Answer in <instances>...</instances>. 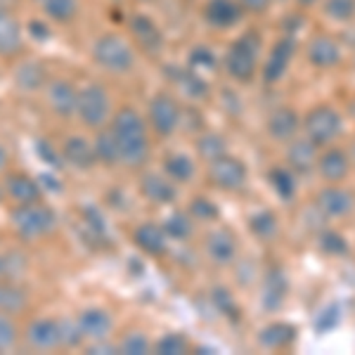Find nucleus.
Instances as JSON below:
<instances>
[{"label": "nucleus", "instance_id": "f257e3e1", "mask_svg": "<svg viewBox=\"0 0 355 355\" xmlns=\"http://www.w3.org/2000/svg\"><path fill=\"white\" fill-rule=\"evenodd\" d=\"M112 133L119 142L121 162L128 166H140L150 157V142H147L145 119L133 107H123L116 112L112 121Z\"/></svg>", "mask_w": 355, "mask_h": 355}, {"label": "nucleus", "instance_id": "f03ea898", "mask_svg": "<svg viewBox=\"0 0 355 355\" xmlns=\"http://www.w3.org/2000/svg\"><path fill=\"white\" fill-rule=\"evenodd\" d=\"M12 227L24 242H38V239L48 237L57 227V214L48 204H21L12 209Z\"/></svg>", "mask_w": 355, "mask_h": 355}, {"label": "nucleus", "instance_id": "7ed1b4c3", "mask_svg": "<svg viewBox=\"0 0 355 355\" xmlns=\"http://www.w3.org/2000/svg\"><path fill=\"white\" fill-rule=\"evenodd\" d=\"M93 57L102 69L112 73H125L135 64V55L130 45L116 33H105L93 45Z\"/></svg>", "mask_w": 355, "mask_h": 355}, {"label": "nucleus", "instance_id": "20e7f679", "mask_svg": "<svg viewBox=\"0 0 355 355\" xmlns=\"http://www.w3.org/2000/svg\"><path fill=\"white\" fill-rule=\"evenodd\" d=\"M261 50V38L256 33H244L227 53V71L237 81H249L256 73V57Z\"/></svg>", "mask_w": 355, "mask_h": 355}, {"label": "nucleus", "instance_id": "39448f33", "mask_svg": "<svg viewBox=\"0 0 355 355\" xmlns=\"http://www.w3.org/2000/svg\"><path fill=\"white\" fill-rule=\"evenodd\" d=\"M76 114L81 116V121L85 125L100 128V125L107 121V116H110V95L105 93V88L90 83L78 90Z\"/></svg>", "mask_w": 355, "mask_h": 355}, {"label": "nucleus", "instance_id": "423d86ee", "mask_svg": "<svg viewBox=\"0 0 355 355\" xmlns=\"http://www.w3.org/2000/svg\"><path fill=\"white\" fill-rule=\"evenodd\" d=\"M26 343L36 351H55L64 346V329L62 322L53 318H38L28 322L26 327Z\"/></svg>", "mask_w": 355, "mask_h": 355}, {"label": "nucleus", "instance_id": "0eeeda50", "mask_svg": "<svg viewBox=\"0 0 355 355\" xmlns=\"http://www.w3.org/2000/svg\"><path fill=\"white\" fill-rule=\"evenodd\" d=\"M339 128H341L339 114L334 110H329V107H318V110H313L306 119L308 137H311L313 142H318V145L334 140L336 133H339Z\"/></svg>", "mask_w": 355, "mask_h": 355}, {"label": "nucleus", "instance_id": "6e6552de", "mask_svg": "<svg viewBox=\"0 0 355 355\" xmlns=\"http://www.w3.org/2000/svg\"><path fill=\"white\" fill-rule=\"evenodd\" d=\"M180 121V110H178L175 100L166 93H159L150 102V123L154 125L159 135H171Z\"/></svg>", "mask_w": 355, "mask_h": 355}, {"label": "nucleus", "instance_id": "1a4fd4ad", "mask_svg": "<svg viewBox=\"0 0 355 355\" xmlns=\"http://www.w3.org/2000/svg\"><path fill=\"white\" fill-rule=\"evenodd\" d=\"M211 178H214V182L223 187V190H237L246 180V168L234 157H225L223 154V157L214 159V164H211Z\"/></svg>", "mask_w": 355, "mask_h": 355}, {"label": "nucleus", "instance_id": "9d476101", "mask_svg": "<svg viewBox=\"0 0 355 355\" xmlns=\"http://www.w3.org/2000/svg\"><path fill=\"white\" fill-rule=\"evenodd\" d=\"M48 105L57 116L69 119L71 114H76L78 90L64 78H55V81L48 83Z\"/></svg>", "mask_w": 355, "mask_h": 355}, {"label": "nucleus", "instance_id": "9b49d317", "mask_svg": "<svg viewBox=\"0 0 355 355\" xmlns=\"http://www.w3.org/2000/svg\"><path fill=\"white\" fill-rule=\"evenodd\" d=\"M5 194H8V197L12 199L17 206L43 202L41 182L33 180V178L26 175V173L8 175V180H5Z\"/></svg>", "mask_w": 355, "mask_h": 355}, {"label": "nucleus", "instance_id": "f8f14e48", "mask_svg": "<svg viewBox=\"0 0 355 355\" xmlns=\"http://www.w3.org/2000/svg\"><path fill=\"white\" fill-rule=\"evenodd\" d=\"M76 324H78V329H81L83 339H90V341L107 339L114 327L112 315L107 311H102V308H88V311H83L78 315Z\"/></svg>", "mask_w": 355, "mask_h": 355}, {"label": "nucleus", "instance_id": "ddd939ff", "mask_svg": "<svg viewBox=\"0 0 355 355\" xmlns=\"http://www.w3.org/2000/svg\"><path fill=\"white\" fill-rule=\"evenodd\" d=\"M62 159H64L67 164H71L73 168L88 171L90 166H95L97 162L95 145H90L81 135H71V137H67L64 145H62Z\"/></svg>", "mask_w": 355, "mask_h": 355}, {"label": "nucleus", "instance_id": "4468645a", "mask_svg": "<svg viewBox=\"0 0 355 355\" xmlns=\"http://www.w3.org/2000/svg\"><path fill=\"white\" fill-rule=\"evenodd\" d=\"M130 31H133L135 41L140 43V48H145V53H159L164 45V36L159 31V26L154 24L150 17L145 15H137L130 19Z\"/></svg>", "mask_w": 355, "mask_h": 355}, {"label": "nucleus", "instance_id": "2eb2a0df", "mask_svg": "<svg viewBox=\"0 0 355 355\" xmlns=\"http://www.w3.org/2000/svg\"><path fill=\"white\" fill-rule=\"evenodd\" d=\"M21 50V26L8 10H0V55L12 57Z\"/></svg>", "mask_w": 355, "mask_h": 355}, {"label": "nucleus", "instance_id": "dca6fc26", "mask_svg": "<svg viewBox=\"0 0 355 355\" xmlns=\"http://www.w3.org/2000/svg\"><path fill=\"white\" fill-rule=\"evenodd\" d=\"M166 237H168V234H166L164 227L154 225V223H142V225L137 227L135 234H133L135 244L150 256H162L164 254V251H166Z\"/></svg>", "mask_w": 355, "mask_h": 355}, {"label": "nucleus", "instance_id": "f3484780", "mask_svg": "<svg viewBox=\"0 0 355 355\" xmlns=\"http://www.w3.org/2000/svg\"><path fill=\"white\" fill-rule=\"evenodd\" d=\"M140 187H142V194H145V197L154 204H171L175 199V187L166 175L147 173L145 178H142Z\"/></svg>", "mask_w": 355, "mask_h": 355}, {"label": "nucleus", "instance_id": "a211bd4d", "mask_svg": "<svg viewBox=\"0 0 355 355\" xmlns=\"http://www.w3.org/2000/svg\"><path fill=\"white\" fill-rule=\"evenodd\" d=\"M291 55H294V45H291L289 41H282V43L275 45V50L270 53V57H268V62H266V69H263V76H266V81H279V78L284 76Z\"/></svg>", "mask_w": 355, "mask_h": 355}, {"label": "nucleus", "instance_id": "6ab92c4d", "mask_svg": "<svg viewBox=\"0 0 355 355\" xmlns=\"http://www.w3.org/2000/svg\"><path fill=\"white\" fill-rule=\"evenodd\" d=\"M320 209L324 211L327 216H346L348 211L353 209V199L351 194L346 190H341V187H327L324 192H320V199H318Z\"/></svg>", "mask_w": 355, "mask_h": 355}, {"label": "nucleus", "instance_id": "aec40b11", "mask_svg": "<svg viewBox=\"0 0 355 355\" xmlns=\"http://www.w3.org/2000/svg\"><path fill=\"white\" fill-rule=\"evenodd\" d=\"M308 57H311V62L315 67H334L336 62H339V45H336L331 38L327 36H320V38H313L311 48H308Z\"/></svg>", "mask_w": 355, "mask_h": 355}, {"label": "nucleus", "instance_id": "412c9836", "mask_svg": "<svg viewBox=\"0 0 355 355\" xmlns=\"http://www.w3.org/2000/svg\"><path fill=\"white\" fill-rule=\"evenodd\" d=\"M204 15L214 26H232L242 12H239V8L232 0H209Z\"/></svg>", "mask_w": 355, "mask_h": 355}, {"label": "nucleus", "instance_id": "4be33fe9", "mask_svg": "<svg viewBox=\"0 0 355 355\" xmlns=\"http://www.w3.org/2000/svg\"><path fill=\"white\" fill-rule=\"evenodd\" d=\"M26 308V294L10 279H0V313L17 315Z\"/></svg>", "mask_w": 355, "mask_h": 355}, {"label": "nucleus", "instance_id": "5701e85b", "mask_svg": "<svg viewBox=\"0 0 355 355\" xmlns=\"http://www.w3.org/2000/svg\"><path fill=\"white\" fill-rule=\"evenodd\" d=\"M289 164L294 166L299 173H308L315 164H318V152H315L313 140H299L291 145L289 150Z\"/></svg>", "mask_w": 355, "mask_h": 355}, {"label": "nucleus", "instance_id": "b1692460", "mask_svg": "<svg viewBox=\"0 0 355 355\" xmlns=\"http://www.w3.org/2000/svg\"><path fill=\"white\" fill-rule=\"evenodd\" d=\"M320 173L327 180H343L348 173V157L341 150H329L320 157Z\"/></svg>", "mask_w": 355, "mask_h": 355}, {"label": "nucleus", "instance_id": "393cba45", "mask_svg": "<svg viewBox=\"0 0 355 355\" xmlns=\"http://www.w3.org/2000/svg\"><path fill=\"white\" fill-rule=\"evenodd\" d=\"M15 83L19 85L24 93H33V90L45 85V71L38 62H26L15 71Z\"/></svg>", "mask_w": 355, "mask_h": 355}, {"label": "nucleus", "instance_id": "a878e982", "mask_svg": "<svg viewBox=\"0 0 355 355\" xmlns=\"http://www.w3.org/2000/svg\"><path fill=\"white\" fill-rule=\"evenodd\" d=\"M268 128H270V133L277 137V140H287L296 133V128H299V116H296L291 110H277L270 116V121H268Z\"/></svg>", "mask_w": 355, "mask_h": 355}, {"label": "nucleus", "instance_id": "bb28decb", "mask_svg": "<svg viewBox=\"0 0 355 355\" xmlns=\"http://www.w3.org/2000/svg\"><path fill=\"white\" fill-rule=\"evenodd\" d=\"M206 249H209V256L216 263H227V261H232L234 251H237V244H234V239L227 232H214L209 244H206Z\"/></svg>", "mask_w": 355, "mask_h": 355}, {"label": "nucleus", "instance_id": "cd10ccee", "mask_svg": "<svg viewBox=\"0 0 355 355\" xmlns=\"http://www.w3.org/2000/svg\"><path fill=\"white\" fill-rule=\"evenodd\" d=\"M95 154H97V162L114 166L116 162H121V154H119V142L114 137L112 128L110 130H102L95 140Z\"/></svg>", "mask_w": 355, "mask_h": 355}, {"label": "nucleus", "instance_id": "c85d7f7f", "mask_svg": "<svg viewBox=\"0 0 355 355\" xmlns=\"http://www.w3.org/2000/svg\"><path fill=\"white\" fill-rule=\"evenodd\" d=\"M164 171L171 180L187 182L194 175V164L185 157V154H171V157L164 162Z\"/></svg>", "mask_w": 355, "mask_h": 355}, {"label": "nucleus", "instance_id": "c756f323", "mask_svg": "<svg viewBox=\"0 0 355 355\" xmlns=\"http://www.w3.org/2000/svg\"><path fill=\"white\" fill-rule=\"evenodd\" d=\"M284 291H287V282H284L282 272L272 270L266 277V287H263V301L268 308H277L284 299Z\"/></svg>", "mask_w": 355, "mask_h": 355}, {"label": "nucleus", "instance_id": "7c9ffc66", "mask_svg": "<svg viewBox=\"0 0 355 355\" xmlns=\"http://www.w3.org/2000/svg\"><path fill=\"white\" fill-rule=\"evenodd\" d=\"M261 341L266 343L268 348H282L294 341V329H291L289 324H270V327L263 329Z\"/></svg>", "mask_w": 355, "mask_h": 355}, {"label": "nucleus", "instance_id": "2f4dec72", "mask_svg": "<svg viewBox=\"0 0 355 355\" xmlns=\"http://www.w3.org/2000/svg\"><path fill=\"white\" fill-rule=\"evenodd\" d=\"M43 10L48 12L50 19L64 24V21L76 17L78 5H76V0H48V3H43Z\"/></svg>", "mask_w": 355, "mask_h": 355}, {"label": "nucleus", "instance_id": "473e14b6", "mask_svg": "<svg viewBox=\"0 0 355 355\" xmlns=\"http://www.w3.org/2000/svg\"><path fill=\"white\" fill-rule=\"evenodd\" d=\"M164 230L171 239H187L192 234V220L185 214H173L166 218Z\"/></svg>", "mask_w": 355, "mask_h": 355}, {"label": "nucleus", "instance_id": "72a5a7b5", "mask_svg": "<svg viewBox=\"0 0 355 355\" xmlns=\"http://www.w3.org/2000/svg\"><path fill=\"white\" fill-rule=\"evenodd\" d=\"M251 232L261 239H272L277 234V220L270 211H263V214H256L251 218Z\"/></svg>", "mask_w": 355, "mask_h": 355}, {"label": "nucleus", "instance_id": "f704fd0d", "mask_svg": "<svg viewBox=\"0 0 355 355\" xmlns=\"http://www.w3.org/2000/svg\"><path fill=\"white\" fill-rule=\"evenodd\" d=\"M199 154L206 159H218L225 154V140H223L220 135H216V133H206L204 137H199Z\"/></svg>", "mask_w": 355, "mask_h": 355}, {"label": "nucleus", "instance_id": "c9c22d12", "mask_svg": "<svg viewBox=\"0 0 355 355\" xmlns=\"http://www.w3.org/2000/svg\"><path fill=\"white\" fill-rule=\"evenodd\" d=\"M178 85H180L182 93L190 95V97H204L206 95V83L194 71L178 73Z\"/></svg>", "mask_w": 355, "mask_h": 355}, {"label": "nucleus", "instance_id": "e433bc0d", "mask_svg": "<svg viewBox=\"0 0 355 355\" xmlns=\"http://www.w3.org/2000/svg\"><path fill=\"white\" fill-rule=\"evenodd\" d=\"M17 336H19V331H17L15 320L8 313H0V353L10 351L17 343Z\"/></svg>", "mask_w": 355, "mask_h": 355}, {"label": "nucleus", "instance_id": "4c0bfd02", "mask_svg": "<svg viewBox=\"0 0 355 355\" xmlns=\"http://www.w3.org/2000/svg\"><path fill=\"white\" fill-rule=\"evenodd\" d=\"M270 180H272V187L277 190V194H279V197H284V199H289L291 194H294V190H296L294 178H291L289 171H284V168H272L270 171Z\"/></svg>", "mask_w": 355, "mask_h": 355}, {"label": "nucleus", "instance_id": "58836bf2", "mask_svg": "<svg viewBox=\"0 0 355 355\" xmlns=\"http://www.w3.org/2000/svg\"><path fill=\"white\" fill-rule=\"evenodd\" d=\"M327 15L336 21H348L355 17V0H327Z\"/></svg>", "mask_w": 355, "mask_h": 355}, {"label": "nucleus", "instance_id": "ea45409f", "mask_svg": "<svg viewBox=\"0 0 355 355\" xmlns=\"http://www.w3.org/2000/svg\"><path fill=\"white\" fill-rule=\"evenodd\" d=\"M187 351V341L180 334H166L157 341V353L164 355H180Z\"/></svg>", "mask_w": 355, "mask_h": 355}, {"label": "nucleus", "instance_id": "a19ab883", "mask_svg": "<svg viewBox=\"0 0 355 355\" xmlns=\"http://www.w3.org/2000/svg\"><path fill=\"white\" fill-rule=\"evenodd\" d=\"M24 270V261L17 254H0V279H15Z\"/></svg>", "mask_w": 355, "mask_h": 355}, {"label": "nucleus", "instance_id": "79ce46f5", "mask_svg": "<svg viewBox=\"0 0 355 355\" xmlns=\"http://www.w3.org/2000/svg\"><path fill=\"white\" fill-rule=\"evenodd\" d=\"M190 67L192 69H214L216 67V55L209 48H197L190 55Z\"/></svg>", "mask_w": 355, "mask_h": 355}, {"label": "nucleus", "instance_id": "37998d69", "mask_svg": "<svg viewBox=\"0 0 355 355\" xmlns=\"http://www.w3.org/2000/svg\"><path fill=\"white\" fill-rule=\"evenodd\" d=\"M192 216H197V218H202V220H214L216 216H218V209H216L214 202L199 197L192 202Z\"/></svg>", "mask_w": 355, "mask_h": 355}, {"label": "nucleus", "instance_id": "c03bdc74", "mask_svg": "<svg viewBox=\"0 0 355 355\" xmlns=\"http://www.w3.org/2000/svg\"><path fill=\"white\" fill-rule=\"evenodd\" d=\"M147 348H150V343H147V339H145L142 334H130V336H125L123 343H121V351H123V353H133V355L147 353Z\"/></svg>", "mask_w": 355, "mask_h": 355}, {"label": "nucleus", "instance_id": "a18cd8bd", "mask_svg": "<svg viewBox=\"0 0 355 355\" xmlns=\"http://www.w3.org/2000/svg\"><path fill=\"white\" fill-rule=\"evenodd\" d=\"M320 246H322L324 251H329V254H343V251H346V242H343V237L341 234H334V232L322 234Z\"/></svg>", "mask_w": 355, "mask_h": 355}, {"label": "nucleus", "instance_id": "49530a36", "mask_svg": "<svg viewBox=\"0 0 355 355\" xmlns=\"http://www.w3.org/2000/svg\"><path fill=\"white\" fill-rule=\"evenodd\" d=\"M336 322H339V311L336 308H327V311H322L318 315V320H315V324L320 329H331Z\"/></svg>", "mask_w": 355, "mask_h": 355}, {"label": "nucleus", "instance_id": "de8ad7c7", "mask_svg": "<svg viewBox=\"0 0 355 355\" xmlns=\"http://www.w3.org/2000/svg\"><path fill=\"white\" fill-rule=\"evenodd\" d=\"M36 150L38 154H41V159L45 164H50V166H60V157H57V152L53 150V145H48L45 140H41L36 145Z\"/></svg>", "mask_w": 355, "mask_h": 355}, {"label": "nucleus", "instance_id": "09e8293b", "mask_svg": "<svg viewBox=\"0 0 355 355\" xmlns=\"http://www.w3.org/2000/svg\"><path fill=\"white\" fill-rule=\"evenodd\" d=\"M216 303H218V308L223 313H234V301L230 299V294L227 291H216Z\"/></svg>", "mask_w": 355, "mask_h": 355}, {"label": "nucleus", "instance_id": "8fccbe9b", "mask_svg": "<svg viewBox=\"0 0 355 355\" xmlns=\"http://www.w3.org/2000/svg\"><path fill=\"white\" fill-rule=\"evenodd\" d=\"M28 31H31L33 38H38V41H48L50 38V28L43 24V21H31L28 24Z\"/></svg>", "mask_w": 355, "mask_h": 355}, {"label": "nucleus", "instance_id": "3c124183", "mask_svg": "<svg viewBox=\"0 0 355 355\" xmlns=\"http://www.w3.org/2000/svg\"><path fill=\"white\" fill-rule=\"evenodd\" d=\"M268 3H270V0H242V5L246 10H251V12H261V10H266Z\"/></svg>", "mask_w": 355, "mask_h": 355}, {"label": "nucleus", "instance_id": "603ef678", "mask_svg": "<svg viewBox=\"0 0 355 355\" xmlns=\"http://www.w3.org/2000/svg\"><path fill=\"white\" fill-rule=\"evenodd\" d=\"M5 166H8V150H5L3 142H0V171H5Z\"/></svg>", "mask_w": 355, "mask_h": 355}, {"label": "nucleus", "instance_id": "864d4df0", "mask_svg": "<svg viewBox=\"0 0 355 355\" xmlns=\"http://www.w3.org/2000/svg\"><path fill=\"white\" fill-rule=\"evenodd\" d=\"M301 3H303V5H311V3H315V0H301Z\"/></svg>", "mask_w": 355, "mask_h": 355}, {"label": "nucleus", "instance_id": "5fc2aeb1", "mask_svg": "<svg viewBox=\"0 0 355 355\" xmlns=\"http://www.w3.org/2000/svg\"><path fill=\"white\" fill-rule=\"evenodd\" d=\"M38 3H41V5H43V3H48V0H38Z\"/></svg>", "mask_w": 355, "mask_h": 355}]
</instances>
